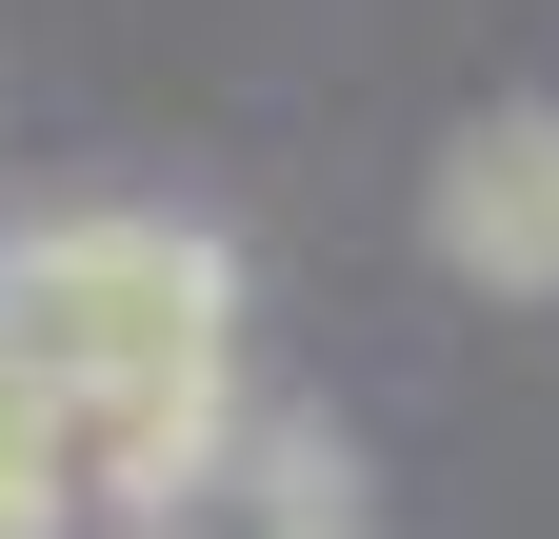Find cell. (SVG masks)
<instances>
[{"instance_id": "obj_1", "label": "cell", "mask_w": 559, "mask_h": 539, "mask_svg": "<svg viewBox=\"0 0 559 539\" xmlns=\"http://www.w3.org/2000/svg\"><path fill=\"white\" fill-rule=\"evenodd\" d=\"M0 340H21L60 399L221 380V360H240V260L200 240V220H120V200H81V220L0 240Z\"/></svg>"}, {"instance_id": "obj_2", "label": "cell", "mask_w": 559, "mask_h": 539, "mask_svg": "<svg viewBox=\"0 0 559 539\" xmlns=\"http://www.w3.org/2000/svg\"><path fill=\"white\" fill-rule=\"evenodd\" d=\"M440 260H460V280H500V300L559 280V120H539V100L440 141Z\"/></svg>"}]
</instances>
